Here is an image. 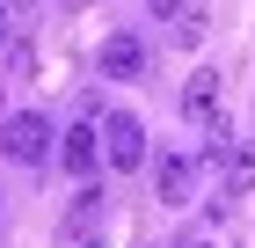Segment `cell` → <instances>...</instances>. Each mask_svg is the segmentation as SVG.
I'll return each instance as SVG.
<instances>
[{"label": "cell", "mask_w": 255, "mask_h": 248, "mask_svg": "<svg viewBox=\"0 0 255 248\" xmlns=\"http://www.w3.org/2000/svg\"><path fill=\"white\" fill-rule=\"evenodd\" d=\"M51 117H37V110H15L7 117V124H0V153H7V161H15V168H44V161H51Z\"/></svg>", "instance_id": "1"}, {"label": "cell", "mask_w": 255, "mask_h": 248, "mask_svg": "<svg viewBox=\"0 0 255 248\" xmlns=\"http://www.w3.org/2000/svg\"><path fill=\"white\" fill-rule=\"evenodd\" d=\"M102 161H110L117 175L146 161V117H138V110H110V117H102Z\"/></svg>", "instance_id": "2"}, {"label": "cell", "mask_w": 255, "mask_h": 248, "mask_svg": "<svg viewBox=\"0 0 255 248\" xmlns=\"http://www.w3.org/2000/svg\"><path fill=\"white\" fill-rule=\"evenodd\" d=\"M219 80H226V73H219V66H197V73L190 80H182V117H190V124H204V132H212V124H219Z\"/></svg>", "instance_id": "3"}, {"label": "cell", "mask_w": 255, "mask_h": 248, "mask_svg": "<svg viewBox=\"0 0 255 248\" xmlns=\"http://www.w3.org/2000/svg\"><path fill=\"white\" fill-rule=\"evenodd\" d=\"M197 190V153H160L153 161V197L160 205H190Z\"/></svg>", "instance_id": "4"}, {"label": "cell", "mask_w": 255, "mask_h": 248, "mask_svg": "<svg viewBox=\"0 0 255 248\" xmlns=\"http://www.w3.org/2000/svg\"><path fill=\"white\" fill-rule=\"evenodd\" d=\"M95 66H102L110 80H138V73H146V44H138L131 29H110L102 51H95Z\"/></svg>", "instance_id": "5"}, {"label": "cell", "mask_w": 255, "mask_h": 248, "mask_svg": "<svg viewBox=\"0 0 255 248\" xmlns=\"http://www.w3.org/2000/svg\"><path fill=\"white\" fill-rule=\"evenodd\" d=\"M59 161L73 175H95L102 168V124H73V132H59Z\"/></svg>", "instance_id": "6"}, {"label": "cell", "mask_w": 255, "mask_h": 248, "mask_svg": "<svg viewBox=\"0 0 255 248\" xmlns=\"http://www.w3.org/2000/svg\"><path fill=\"white\" fill-rule=\"evenodd\" d=\"M219 190L226 197H248L255 190V139H234V153L219 161Z\"/></svg>", "instance_id": "7"}, {"label": "cell", "mask_w": 255, "mask_h": 248, "mask_svg": "<svg viewBox=\"0 0 255 248\" xmlns=\"http://www.w3.org/2000/svg\"><path fill=\"white\" fill-rule=\"evenodd\" d=\"M168 29H175V44H204V29H212V7H204V0H190V7H182Z\"/></svg>", "instance_id": "8"}, {"label": "cell", "mask_w": 255, "mask_h": 248, "mask_svg": "<svg viewBox=\"0 0 255 248\" xmlns=\"http://www.w3.org/2000/svg\"><path fill=\"white\" fill-rule=\"evenodd\" d=\"M95 219H102V190H95V183H88V190H80L73 205H66V227H73V234H88V227H95Z\"/></svg>", "instance_id": "9"}, {"label": "cell", "mask_w": 255, "mask_h": 248, "mask_svg": "<svg viewBox=\"0 0 255 248\" xmlns=\"http://www.w3.org/2000/svg\"><path fill=\"white\" fill-rule=\"evenodd\" d=\"M15 22H22V7H15V0H0V51H15Z\"/></svg>", "instance_id": "10"}, {"label": "cell", "mask_w": 255, "mask_h": 248, "mask_svg": "<svg viewBox=\"0 0 255 248\" xmlns=\"http://www.w3.org/2000/svg\"><path fill=\"white\" fill-rule=\"evenodd\" d=\"M146 7H153V22H175L182 7H190V0H146Z\"/></svg>", "instance_id": "11"}, {"label": "cell", "mask_w": 255, "mask_h": 248, "mask_svg": "<svg viewBox=\"0 0 255 248\" xmlns=\"http://www.w3.org/2000/svg\"><path fill=\"white\" fill-rule=\"evenodd\" d=\"M182 248H219V241H212V234H197V241H182Z\"/></svg>", "instance_id": "12"}, {"label": "cell", "mask_w": 255, "mask_h": 248, "mask_svg": "<svg viewBox=\"0 0 255 248\" xmlns=\"http://www.w3.org/2000/svg\"><path fill=\"white\" fill-rule=\"evenodd\" d=\"M15 7H22V15H29V7H37V0H15Z\"/></svg>", "instance_id": "13"}, {"label": "cell", "mask_w": 255, "mask_h": 248, "mask_svg": "<svg viewBox=\"0 0 255 248\" xmlns=\"http://www.w3.org/2000/svg\"><path fill=\"white\" fill-rule=\"evenodd\" d=\"M80 248H102V241H80Z\"/></svg>", "instance_id": "14"}, {"label": "cell", "mask_w": 255, "mask_h": 248, "mask_svg": "<svg viewBox=\"0 0 255 248\" xmlns=\"http://www.w3.org/2000/svg\"><path fill=\"white\" fill-rule=\"evenodd\" d=\"M0 212H7V197H0Z\"/></svg>", "instance_id": "15"}]
</instances>
